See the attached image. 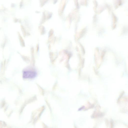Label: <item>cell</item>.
Segmentation results:
<instances>
[{
    "label": "cell",
    "instance_id": "obj_1",
    "mask_svg": "<svg viewBox=\"0 0 128 128\" xmlns=\"http://www.w3.org/2000/svg\"><path fill=\"white\" fill-rule=\"evenodd\" d=\"M37 73L34 70L28 69L25 70L23 72V77L25 79H32L35 78Z\"/></svg>",
    "mask_w": 128,
    "mask_h": 128
}]
</instances>
